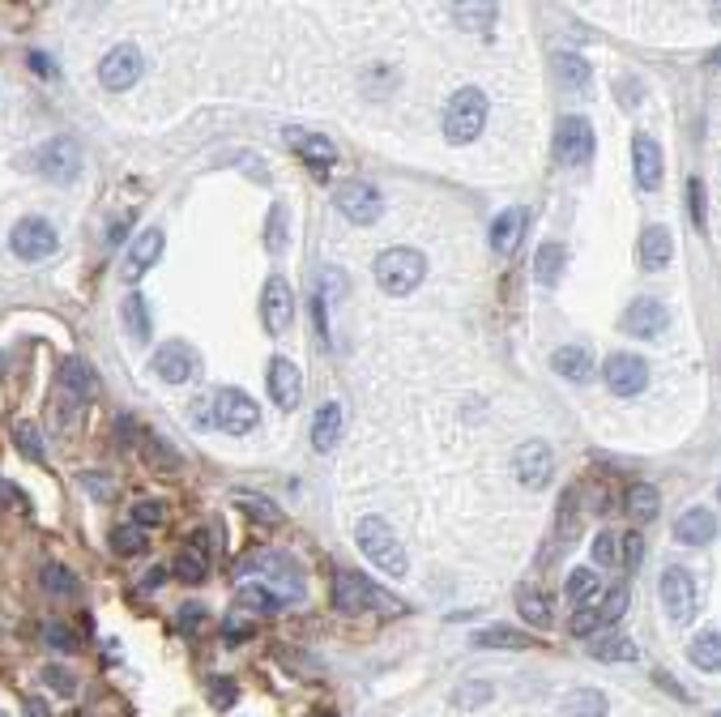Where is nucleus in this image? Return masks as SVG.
I'll return each instance as SVG.
<instances>
[{
	"label": "nucleus",
	"instance_id": "nucleus-57",
	"mask_svg": "<svg viewBox=\"0 0 721 717\" xmlns=\"http://www.w3.org/2000/svg\"><path fill=\"white\" fill-rule=\"evenodd\" d=\"M26 717H52V709L43 696H26Z\"/></svg>",
	"mask_w": 721,
	"mask_h": 717
},
{
	"label": "nucleus",
	"instance_id": "nucleus-27",
	"mask_svg": "<svg viewBox=\"0 0 721 717\" xmlns=\"http://www.w3.org/2000/svg\"><path fill=\"white\" fill-rule=\"evenodd\" d=\"M120 321H124V329H128V338H133V342H146V338H150V304H146V295H141V291H128L124 304H120Z\"/></svg>",
	"mask_w": 721,
	"mask_h": 717
},
{
	"label": "nucleus",
	"instance_id": "nucleus-58",
	"mask_svg": "<svg viewBox=\"0 0 721 717\" xmlns=\"http://www.w3.org/2000/svg\"><path fill=\"white\" fill-rule=\"evenodd\" d=\"M128 222H133V214H124V218H116V227H111V244H120V235H128Z\"/></svg>",
	"mask_w": 721,
	"mask_h": 717
},
{
	"label": "nucleus",
	"instance_id": "nucleus-17",
	"mask_svg": "<svg viewBox=\"0 0 721 717\" xmlns=\"http://www.w3.org/2000/svg\"><path fill=\"white\" fill-rule=\"evenodd\" d=\"M338 210L350 218V222H380V214H384V197H380V188H372V184H342L338 188Z\"/></svg>",
	"mask_w": 721,
	"mask_h": 717
},
{
	"label": "nucleus",
	"instance_id": "nucleus-8",
	"mask_svg": "<svg viewBox=\"0 0 721 717\" xmlns=\"http://www.w3.org/2000/svg\"><path fill=\"white\" fill-rule=\"evenodd\" d=\"M662 607L670 615V624H692V615H696V581H692V572H687V568L670 564L662 572Z\"/></svg>",
	"mask_w": 721,
	"mask_h": 717
},
{
	"label": "nucleus",
	"instance_id": "nucleus-31",
	"mask_svg": "<svg viewBox=\"0 0 721 717\" xmlns=\"http://www.w3.org/2000/svg\"><path fill=\"white\" fill-rule=\"evenodd\" d=\"M687 658H692L700 671H721V636L717 632H700L687 645Z\"/></svg>",
	"mask_w": 721,
	"mask_h": 717
},
{
	"label": "nucleus",
	"instance_id": "nucleus-46",
	"mask_svg": "<svg viewBox=\"0 0 721 717\" xmlns=\"http://www.w3.org/2000/svg\"><path fill=\"white\" fill-rule=\"evenodd\" d=\"M491 700V683H466V688H457V705H466V709H478V705H487Z\"/></svg>",
	"mask_w": 721,
	"mask_h": 717
},
{
	"label": "nucleus",
	"instance_id": "nucleus-5",
	"mask_svg": "<svg viewBox=\"0 0 721 717\" xmlns=\"http://www.w3.org/2000/svg\"><path fill=\"white\" fill-rule=\"evenodd\" d=\"M333 607H338L342 615H363L372 607H384V594L363 577V572L338 568L333 572Z\"/></svg>",
	"mask_w": 721,
	"mask_h": 717
},
{
	"label": "nucleus",
	"instance_id": "nucleus-25",
	"mask_svg": "<svg viewBox=\"0 0 721 717\" xmlns=\"http://www.w3.org/2000/svg\"><path fill=\"white\" fill-rule=\"evenodd\" d=\"M56 380H60V389L77 397V402H90L94 393H99V376H94L82 359H64L60 368H56Z\"/></svg>",
	"mask_w": 721,
	"mask_h": 717
},
{
	"label": "nucleus",
	"instance_id": "nucleus-34",
	"mask_svg": "<svg viewBox=\"0 0 721 717\" xmlns=\"http://www.w3.org/2000/svg\"><path fill=\"white\" fill-rule=\"evenodd\" d=\"M564 261H568V257H564V244H542V248L534 252V278H538L542 286H555Z\"/></svg>",
	"mask_w": 721,
	"mask_h": 717
},
{
	"label": "nucleus",
	"instance_id": "nucleus-37",
	"mask_svg": "<svg viewBox=\"0 0 721 717\" xmlns=\"http://www.w3.org/2000/svg\"><path fill=\"white\" fill-rule=\"evenodd\" d=\"M39 581H43L47 594H60V598H73V594H77V577H73V572L64 568V564H43Z\"/></svg>",
	"mask_w": 721,
	"mask_h": 717
},
{
	"label": "nucleus",
	"instance_id": "nucleus-19",
	"mask_svg": "<svg viewBox=\"0 0 721 717\" xmlns=\"http://www.w3.org/2000/svg\"><path fill=\"white\" fill-rule=\"evenodd\" d=\"M269 393H274V406L278 410H295L299 397H303V376L291 359H269Z\"/></svg>",
	"mask_w": 721,
	"mask_h": 717
},
{
	"label": "nucleus",
	"instance_id": "nucleus-23",
	"mask_svg": "<svg viewBox=\"0 0 721 717\" xmlns=\"http://www.w3.org/2000/svg\"><path fill=\"white\" fill-rule=\"evenodd\" d=\"M670 257H675V239H670V231L666 227H645L640 231V265L649 269V274H658V269H666L670 265Z\"/></svg>",
	"mask_w": 721,
	"mask_h": 717
},
{
	"label": "nucleus",
	"instance_id": "nucleus-52",
	"mask_svg": "<svg viewBox=\"0 0 721 717\" xmlns=\"http://www.w3.org/2000/svg\"><path fill=\"white\" fill-rule=\"evenodd\" d=\"M235 696H239V688L231 679H214L210 683V700H214V705H235Z\"/></svg>",
	"mask_w": 721,
	"mask_h": 717
},
{
	"label": "nucleus",
	"instance_id": "nucleus-44",
	"mask_svg": "<svg viewBox=\"0 0 721 717\" xmlns=\"http://www.w3.org/2000/svg\"><path fill=\"white\" fill-rule=\"evenodd\" d=\"M239 504H244L256 521H269V525H278V521H282V508H278V504H269V500H256L252 491H239Z\"/></svg>",
	"mask_w": 721,
	"mask_h": 717
},
{
	"label": "nucleus",
	"instance_id": "nucleus-30",
	"mask_svg": "<svg viewBox=\"0 0 721 717\" xmlns=\"http://www.w3.org/2000/svg\"><path fill=\"white\" fill-rule=\"evenodd\" d=\"M474 645H478V649H530V645H534V636L500 624V628H483V632H474Z\"/></svg>",
	"mask_w": 721,
	"mask_h": 717
},
{
	"label": "nucleus",
	"instance_id": "nucleus-54",
	"mask_svg": "<svg viewBox=\"0 0 721 717\" xmlns=\"http://www.w3.org/2000/svg\"><path fill=\"white\" fill-rule=\"evenodd\" d=\"M82 487H86V491H94L99 500H107V496H111V478H103V474H82Z\"/></svg>",
	"mask_w": 721,
	"mask_h": 717
},
{
	"label": "nucleus",
	"instance_id": "nucleus-50",
	"mask_svg": "<svg viewBox=\"0 0 721 717\" xmlns=\"http://www.w3.org/2000/svg\"><path fill=\"white\" fill-rule=\"evenodd\" d=\"M640 555H645V538H640L636 530L623 538V555H619V564H628V568H636L640 564Z\"/></svg>",
	"mask_w": 721,
	"mask_h": 717
},
{
	"label": "nucleus",
	"instance_id": "nucleus-38",
	"mask_svg": "<svg viewBox=\"0 0 721 717\" xmlns=\"http://www.w3.org/2000/svg\"><path fill=\"white\" fill-rule=\"evenodd\" d=\"M517 611L530 619L534 628H547V624H551V607H547V598H542L538 589H521V594H517Z\"/></svg>",
	"mask_w": 721,
	"mask_h": 717
},
{
	"label": "nucleus",
	"instance_id": "nucleus-63",
	"mask_svg": "<svg viewBox=\"0 0 721 717\" xmlns=\"http://www.w3.org/2000/svg\"><path fill=\"white\" fill-rule=\"evenodd\" d=\"M717 496H721V491H717Z\"/></svg>",
	"mask_w": 721,
	"mask_h": 717
},
{
	"label": "nucleus",
	"instance_id": "nucleus-62",
	"mask_svg": "<svg viewBox=\"0 0 721 717\" xmlns=\"http://www.w3.org/2000/svg\"><path fill=\"white\" fill-rule=\"evenodd\" d=\"M0 717H5V713H0Z\"/></svg>",
	"mask_w": 721,
	"mask_h": 717
},
{
	"label": "nucleus",
	"instance_id": "nucleus-11",
	"mask_svg": "<svg viewBox=\"0 0 721 717\" xmlns=\"http://www.w3.org/2000/svg\"><path fill=\"white\" fill-rule=\"evenodd\" d=\"M512 470H517V483L521 487H547L551 474H555V461L547 440H525L517 453H512Z\"/></svg>",
	"mask_w": 721,
	"mask_h": 717
},
{
	"label": "nucleus",
	"instance_id": "nucleus-48",
	"mask_svg": "<svg viewBox=\"0 0 721 717\" xmlns=\"http://www.w3.org/2000/svg\"><path fill=\"white\" fill-rule=\"evenodd\" d=\"M594 560H598V564H619V547H615V538L606 534V530L594 538Z\"/></svg>",
	"mask_w": 721,
	"mask_h": 717
},
{
	"label": "nucleus",
	"instance_id": "nucleus-10",
	"mask_svg": "<svg viewBox=\"0 0 721 717\" xmlns=\"http://www.w3.org/2000/svg\"><path fill=\"white\" fill-rule=\"evenodd\" d=\"M555 154H559V163H568V167H585L589 158H594V129H589V120L568 116L564 124H559Z\"/></svg>",
	"mask_w": 721,
	"mask_h": 717
},
{
	"label": "nucleus",
	"instance_id": "nucleus-36",
	"mask_svg": "<svg viewBox=\"0 0 721 717\" xmlns=\"http://www.w3.org/2000/svg\"><path fill=\"white\" fill-rule=\"evenodd\" d=\"M239 602H244V607H252V611H261V615H274V611L286 607L274 589H265V585H239Z\"/></svg>",
	"mask_w": 721,
	"mask_h": 717
},
{
	"label": "nucleus",
	"instance_id": "nucleus-18",
	"mask_svg": "<svg viewBox=\"0 0 721 717\" xmlns=\"http://www.w3.org/2000/svg\"><path fill=\"white\" fill-rule=\"evenodd\" d=\"M666 325H670L666 304H658V299H649V295H640L636 304H628V312H623V329H628L632 338H662Z\"/></svg>",
	"mask_w": 721,
	"mask_h": 717
},
{
	"label": "nucleus",
	"instance_id": "nucleus-51",
	"mask_svg": "<svg viewBox=\"0 0 721 717\" xmlns=\"http://www.w3.org/2000/svg\"><path fill=\"white\" fill-rule=\"evenodd\" d=\"M687 205H692V222H696V227H704V210H709V205H704V184L700 180L687 184Z\"/></svg>",
	"mask_w": 721,
	"mask_h": 717
},
{
	"label": "nucleus",
	"instance_id": "nucleus-56",
	"mask_svg": "<svg viewBox=\"0 0 721 717\" xmlns=\"http://www.w3.org/2000/svg\"><path fill=\"white\" fill-rule=\"evenodd\" d=\"M43 679L52 683V688H60V692H73V679L64 675V671H52V666H47V671H43Z\"/></svg>",
	"mask_w": 721,
	"mask_h": 717
},
{
	"label": "nucleus",
	"instance_id": "nucleus-22",
	"mask_svg": "<svg viewBox=\"0 0 721 717\" xmlns=\"http://www.w3.org/2000/svg\"><path fill=\"white\" fill-rule=\"evenodd\" d=\"M675 538L683 547H704L717 538V517L709 508H687V513L675 521Z\"/></svg>",
	"mask_w": 721,
	"mask_h": 717
},
{
	"label": "nucleus",
	"instance_id": "nucleus-2",
	"mask_svg": "<svg viewBox=\"0 0 721 717\" xmlns=\"http://www.w3.org/2000/svg\"><path fill=\"white\" fill-rule=\"evenodd\" d=\"M355 543H359V551H363L380 572H389V577H402V572H406V551H402V543H397V534H393V525L384 521V517H363L359 530H355Z\"/></svg>",
	"mask_w": 721,
	"mask_h": 717
},
{
	"label": "nucleus",
	"instance_id": "nucleus-43",
	"mask_svg": "<svg viewBox=\"0 0 721 717\" xmlns=\"http://www.w3.org/2000/svg\"><path fill=\"white\" fill-rule=\"evenodd\" d=\"M111 547H116L120 555H141L146 551V534H141L137 525H120V530L111 534Z\"/></svg>",
	"mask_w": 721,
	"mask_h": 717
},
{
	"label": "nucleus",
	"instance_id": "nucleus-13",
	"mask_svg": "<svg viewBox=\"0 0 721 717\" xmlns=\"http://www.w3.org/2000/svg\"><path fill=\"white\" fill-rule=\"evenodd\" d=\"M261 321H265V329L274 333H286V325L295 321V291L286 286V278H269L265 282V291H261Z\"/></svg>",
	"mask_w": 721,
	"mask_h": 717
},
{
	"label": "nucleus",
	"instance_id": "nucleus-41",
	"mask_svg": "<svg viewBox=\"0 0 721 717\" xmlns=\"http://www.w3.org/2000/svg\"><path fill=\"white\" fill-rule=\"evenodd\" d=\"M628 611V585H611L606 589V598H602V607H598V624H615V619Z\"/></svg>",
	"mask_w": 721,
	"mask_h": 717
},
{
	"label": "nucleus",
	"instance_id": "nucleus-24",
	"mask_svg": "<svg viewBox=\"0 0 721 717\" xmlns=\"http://www.w3.org/2000/svg\"><path fill=\"white\" fill-rule=\"evenodd\" d=\"M286 141L295 146V154L303 158V163H312V167H329L333 158H338V146H333L329 137H320V133H303V129H286L282 133Z\"/></svg>",
	"mask_w": 721,
	"mask_h": 717
},
{
	"label": "nucleus",
	"instance_id": "nucleus-4",
	"mask_svg": "<svg viewBox=\"0 0 721 717\" xmlns=\"http://www.w3.org/2000/svg\"><path fill=\"white\" fill-rule=\"evenodd\" d=\"M427 278V257L414 248H389L376 257V282L389 295H410Z\"/></svg>",
	"mask_w": 721,
	"mask_h": 717
},
{
	"label": "nucleus",
	"instance_id": "nucleus-33",
	"mask_svg": "<svg viewBox=\"0 0 721 717\" xmlns=\"http://www.w3.org/2000/svg\"><path fill=\"white\" fill-rule=\"evenodd\" d=\"M589 653H594L598 662H636V641H628V636L611 632V636H602V641L589 645Z\"/></svg>",
	"mask_w": 721,
	"mask_h": 717
},
{
	"label": "nucleus",
	"instance_id": "nucleus-3",
	"mask_svg": "<svg viewBox=\"0 0 721 717\" xmlns=\"http://www.w3.org/2000/svg\"><path fill=\"white\" fill-rule=\"evenodd\" d=\"M483 124H487L483 90H478V86H461L453 99H448V107H444V137L453 141V146H466V141H474L478 133H483Z\"/></svg>",
	"mask_w": 721,
	"mask_h": 717
},
{
	"label": "nucleus",
	"instance_id": "nucleus-20",
	"mask_svg": "<svg viewBox=\"0 0 721 717\" xmlns=\"http://www.w3.org/2000/svg\"><path fill=\"white\" fill-rule=\"evenodd\" d=\"M632 171H636V184L645 188V193H653V188L662 184V146L645 133L632 141Z\"/></svg>",
	"mask_w": 721,
	"mask_h": 717
},
{
	"label": "nucleus",
	"instance_id": "nucleus-15",
	"mask_svg": "<svg viewBox=\"0 0 721 717\" xmlns=\"http://www.w3.org/2000/svg\"><path fill=\"white\" fill-rule=\"evenodd\" d=\"M602 380H606V389L611 393L636 397L649 385V368H645V359H636V355H611L606 359V368H602Z\"/></svg>",
	"mask_w": 721,
	"mask_h": 717
},
{
	"label": "nucleus",
	"instance_id": "nucleus-26",
	"mask_svg": "<svg viewBox=\"0 0 721 717\" xmlns=\"http://www.w3.org/2000/svg\"><path fill=\"white\" fill-rule=\"evenodd\" d=\"M338 440H342V406H338V402H325V406L316 410V419H312V449H316V453H329Z\"/></svg>",
	"mask_w": 721,
	"mask_h": 717
},
{
	"label": "nucleus",
	"instance_id": "nucleus-55",
	"mask_svg": "<svg viewBox=\"0 0 721 717\" xmlns=\"http://www.w3.org/2000/svg\"><path fill=\"white\" fill-rule=\"evenodd\" d=\"M653 683H658V688H666L670 696H679V700H687V692H683V683H679V679H670L666 671H658V675H653Z\"/></svg>",
	"mask_w": 721,
	"mask_h": 717
},
{
	"label": "nucleus",
	"instance_id": "nucleus-45",
	"mask_svg": "<svg viewBox=\"0 0 721 717\" xmlns=\"http://www.w3.org/2000/svg\"><path fill=\"white\" fill-rule=\"evenodd\" d=\"M265 244H269V252H282V244H286V205H274V210H269Z\"/></svg>",
	"mask_w": 721,
	"mask_h": 717
},
{
	"label": "nucleus",
	"instance_id": "nucleus-61",
	"mask_svg": "<svg viewBox=\"0 0 721 717\" xmlns=\"http://www.w3.org/2000/svg\"><path fill=\"white\" fill-rule=\"evenodd\" d=\"M713 717H721V713H713Z\"/></svg>",
	"mask_w": 721,
	"mask_h": 717
},
{
	"label": "nucleus",
	"instance_id": "nucleus-42",
	"mask_svg": "<svg viewBox=\"0 0 721 717\" xmlns=\"http://www.w3.org/2000/svg\"><path fill=\"white\" fill-rule=\"evenodd\" d=\"M598 594V572H589V568H576L572 577H568V598L581 607V602H589Z\"/></svg>",
	"mask_w": 721,
	"mask_h": 717
},
{
	"label": "nucleus",
	"instance_id": "nucleus-59",
	"mask_svg": "<svg viewBox=\"0 0 721 717\" xmlns=\"http://www.w3.org/2000/svg\"><path fill=\"white\" fill-rule=\"evenodd\" d=\"M201 615H205L201 607H184V611H180V624H201Z\"/></svg>",
	"mask_w": 721,
	"mask_h": 717
},
{
	"label": "nucleus",
	"instance_id": "nucleus-7",
	"mask_svg": "<svg viewBox=\"0 0 721 717\" xmlns=\"http://www.w3.org/2000/svg\"><path fill=\"white\" fill-rule=\"evenodd\" d=\"M56 244H60V235L47 218H22L18 227L9 231V248H13V257H22V261H47L56 252Z\"/></svg>",
	"mask_w": 721,
	"mask_h": 717
},
{
	"label": "nucleus",
	"instance_id": "nucleus-32",
	"mask_svg": "<svg viewBox=\"0 0 721 717\" xmlns=\"http://www.w3.org/2000/svg\"><path fill=\"white\" fill-rule=\"evenodd\" d=\"M658 508H662L658 487H649V483H636V487L628 491V513L636 517V525H649L653 517H658Z\"/></svg>",
	"mask_w": 721,
	"mask_h": 717
},
{
	"label": "nucleus",
	"instance_id": "nucleus-39",
	"mask_svg": "<svg viewBox=\"0 0 721 717\" xmlns=\"http://www.w3.org/2000/svg\"><path fill=\"white\" fill-rule=\"evenodd\" d=\"M13 444H18V453L26 461H43V436H39V427L35 423H13Z\"/></svg>",
	"mask_w": 721,
	"mask_h": 717
},
{
	"label": "nucleus",
	"instance_id": "nucleus-1",
	"mask_svg": "<svg viewBox=\"0 0 721 717\" xmlns=\"http://www.w3.org/2000/svg\"><path fill=\"white\" fill-rule=\"evenodd\" d=\"M235 585H265L274 589L282 602H299L303 598V572L295 568V560L286 551H252L231 568Z\"/></svg>",
	"mask_w": 721,
	"mask_h": 717
},
{
	"label": "nucleus",
	"instance_id": "nucleus-28",
	"mask_svg": "<svg viewBox=\"0 0 721 717\" xmlns=\"http://www.w3.org/2000/svg\"><path fill=\"white\" fill-rule=\"evenodd\" d=\"M559 717H606V696L598 688H576L559 705Z\"/></svg>",
	"mask_w": 721,
	"mask_h": 717
},
{
	"label": "nucleus",
	"instance_id": "nucleus-47",
	"mask_svg": "<svg viewBox=\"0 0 721 717\" xmlns=\"http://www.w3.org/2000/svg\"><path fill=\"white\" fill-rule=\"evenodd\" d=\"M43 641L52 645V649H60V653H73V649H77V641L69 636V628H64V624H47V628H43Z\"/></svg>",
	"mask_w": 721,
	"mask_h": 717
},
{
	"label": "nucleus",
	"instance_id": "nucleus-14",
	"mask_svg": "<svg viewBox=\"0 0 721 717\" xmlns=\"http://www.w3.org/2000/svg\"><path fill=\"white\" fill-rule=\"evenodd\" d=\"M163 244H167V235L158 231V227H150V231L137 235V244L128 248V257H124V265H120V274H124L128 286H137V282L158 265V257H163Z\"/></svg>",
	"mask_w": 721,
	"mask_h": 717
},
{
	"label": "nucleus",
	"instance_id": "nucleus-40",
	"mask_svg": "<svg viewBox=\"0 0 721 717\" xmlns=\"http://www.w3.org/2000/svg\"><path fill=\"white\" fill-rule=\"evenodd\" d=\"M559 77L572 86V90H585L589 86V65L581 52H559Z\"/></svg>",
	"mask_w": 721,
	"mask_h": 717
},
{
	"label": "nucleus",
	"instance_id": "nucleus-12",
	"mask_svg": "<svg viewBox=\"0 0 721 717\" xmlns=\"http://www.w3.org/2000/svg\"><path fill=\"white\" fill-rule=\"evenodd\" d=\"M141 73H146V60H141L137 47H111L99 65V82L107 90H128L141 82Z\"/></svg>",
	"mask_w": 721,
	"mask_h": 717
},
{
	"label": "nucleus",
	"instance_id": "nucleus-35",
	"mask_svg": "<svg viewBox=\"0 0 721 717\" xmlns=\"http://www.w3.org/2000/svg\"><path fill=\"white\" fill-rule=\"evenodd\" d=\"M171 572H175V577H180L184 585H201L205 572H210V568H205V551H201V547L180 551V555H175V568H171Z\"/></svg>",
	"mask_w": 721,
	"mask_h": 717
},
{
	"label": "nucleus",
	"instance_id": "nucleus-21",
	"mask_svg": "<svg viewBox=\"0 0 721 717\" xmlns=\"http://www.w3.org/2000/svg\"><path fill=\"white\" fill-rule=\"evenodd\" d=\"M525 222H530V214H525V210H504L500 218L491 222V248H495V257H512V252L521 248Z\"/></svg>",
	"mask_w": 721,
	"mask_h": 717
},
{
	"label": "nucleus",
	"instance_id": "nucleus-53",
	"mask_svg": "<svg viewBox=\"0 0 721 717\" xmlns=\"http://www.w3.org/2000/svg\"><path fill=\"white\" fill-rule=\"evenodd\" d=\"M133 521H137V525H158V521H163V508H158L154 500H141V504L133 508Z\"/></svg>",
	"mask_w": 721,
	"mask_h": 717
},
{
	"label": "nucleus",
	"instance_id": "nucleus-29",
	"mask_svg": "<svg viewBox=\"0 0 721 717\" xmlns=\"http://www.w3.org/2000/svg\"><path fill=\"white\" fill-rule=\"evenodd\" d=\"M555 372L564 380H589L594 376V359H589V350H581V346H559L555 350Z\"/></svg>",
	"mask_w": 721,
	"mask_h": 717
},
{
	"label": "nucleus",
	"instance_id": "nucleus-6",
	"mask_svg": "<svg viewBox=\"0 0 721 717\" xmlns=\"http://www.w3.org/2000/svg\"><path fill=\"white\" fill-rule=\"evenodd\" d=\"M35 167H39L43 180H52V184H73V180H77V171H82V150H77V141H73V137H52V141H43V146H39Z\"/></svg>",
	"mask_w": 721,
	"mask_h": 717
},
{
	"label": "nucleus",
	"instance_id": "nucleus-16",
	"mask_svg": "<svg viewBox=\"0 0 721 717\" xmlns=\"http://www.w3.org/2000/svg\"><path fill=\"white\" fill-rule=\"evenodd\" d=\"M197 350H192L188 342H163L154 350V372L167 380V385H184V380L197 376Z\"/></svg>",
	"mask_w": 721,
	"mask_h": 717
},
{
	"label": "nucleus",
	"instance_id": "nucleus-49",
	"mask_svg": "<svg viewBox=\"0 0 721 717\" xmlns=\"http://www.w3.org/2000/svg\"><path fill=\"white\" fill-rule=\"evenodd\" d=\"M568 628H572V636H594V632L602 628V624H598V611H585V607H581V611L572 615Z\"/></svg>",
	"mask_w": 721,
	"mask_h": 717
},
{
	"label": "nucleus",
	"instance_id": "nucleus-9",
	"mask_svg": "<svg viewBox=\"0 0 721 717\" xmlns=\"http://www.w3.org/2000/svg\"><path fill=\"white\" fill-rule=\"evenodd\" d=\"M214 419H218V427H227L231 436H248L252 427L261 423V406H256L244 389H218Z\"/></svg>",
	"mask_w": 721,
	"mask_h": 717
},
{
	"label": "nucleus",
	"instance_id": "nucleus-60",
	"mask_svg": "<svg viewBox=\"0 0 721 717\" xmlns=\"http://www.w3.org/2000/svg\"><path fill=\"white\" fill-rule=\"evenodd\" d=\"M709 60H713V65H721V47H717V52H713V56H709Z\"/></svg>",
	"mask_w": 721,
	"mask_h": 717
}]
</instances>
